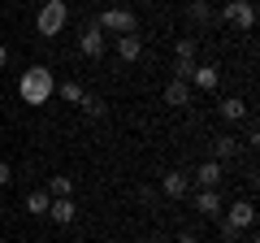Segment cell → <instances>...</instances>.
Segmentation results:
<instances>
[{"instance_id":"obj_1","label":"cell","mask_w":260,"mask_h":243,"mask_svg":"<svg viewBox=\"0 0 260 243\" xmlns=\"http://www.w3.org/2000/svg\"><path fill=\"white\" fill-rule=\"evenodd\" d=\"M52 92H56V74L48 66H30V70H22V78H18V96L26 104H48L52 100Z\"/></svg>"},{"instance_id":"obj_2","label":"cell","mask_w":260,"mask_h":243,"mask_svg":"<svg viewBox=\"0 0 260 243\" xmlns=\"http://www.w3.org/2000/svg\"><path fill=\"white\" fill-rule=\"evenodd\" d=\"M65 22H70V9H65V0H44V9H39V18H35L39 35H44V39H56V35L65 31Z\"/></svg>"},{"instance_id":"obj_3","label":"cell","mask_w":260,"mask_h":243,"mask_svg":"<svg viewBox=\"0 0 260 243\" xmlns=\"http://www.w3.org/2000/svg\"><path fill=\"white\" fill-rule=\"evenodd\" d=\"M95 26H100V35H135L139 18H135V9H104Z\"/></svg>"},{"instance_id":"obj_4","label":"cell","mask_w":260,"mask_h":243,"mask_svg":"<svg viewBox=\"0 0 260 243\" xmlns=\"http://www.w3.org/2000/svg\"><path fill=\"white\" fill-rule=\"evenodd\" d=\"M251 222H256V204H251V200H234V204L225 208V222H221V230L230 234V239H239L243 230H251Z\"/></svg>"},{"instance_id":"obj_5","label":"cell","mask_w":260,"mask_h":243,"mask_svg":"<svg viewBox=\"0 0 260 243\" xmlns=\"http://www.w3.org/2000/svg\"><path fill=\"white\" fill-rule=\"evenodd\" d=\"M221 18L230 22L234 31H251V26H256V5H251V0H225Z\"/></svg>"},{"instance_id":"obj_6","label":"cell","mask_w":260,"mask_h":243,"mask_svg":"<svg viewBox=\"0 0 260 243\" xmlns=\"http://www.w3.org/2000/svg\"><path fill=\"white\" fill-rule=\"evenodd\" d=\"M160 191H165V200H182L186 191H191V174H182V169H165V174H160Z\"/></svg>"},{"instance_id":"obj_7","label":"cell","mask_w":260,"mask_h":243,"mask_svg":"<svg viewBox=\"0 0 260 243\" xmlns=\"http://www.w3.org/2000/svg\"><path fill=\"white\" fill-rule=\"evenodd\" d=\"M221 178H225L221 161H200V169H195V187H200V191H217V187H221Z\"/></svg>"},{"instance_id":"obj_8","label":"cell","mask_w":260,"mask_h":243,"mask_svg":"<svg viewBox=\"0 0 260 243\" xmlns=\"http://www.w3.org/2000/svg\"><path fill=\"white\" fill-rule=\"evenodd\" d=\"M160 96H165L169 109H186V104H191V83H182V78H169Z\"/></svg>"},{"instance_id":"obj_9","label":"cell","mask_w":260,"mask_h":243,"mask_svg":"<svg viewBox=\"0 0 260 243\" xmlns=\"http://www.w3.org/2000/svg\"><path fill=\"white\" fill-rule=\"evenodd\" d=\"M78 52H83V56H95V61L104 56V35H100V26H95V22L78 35Z\"/></svg>"},{"instance_id":"obj_10","label":"cell","mask_w":260,"mask_h":243,"mask_svg":"<svg viewBox=\"0 0 260 243\" xmlns=\"http://www.w3.org/2000/svg\"><path fill=\"white\" fill-rule=\"evenodd\" d=\"M191 87H200V92H217V87H221V70H217V66H195Z\"/></svg>"},{"instance_id":"obj_11","label":"cell","mask_w":260,"mask_h":243,"mask_svg":"<svg viewBox=\"0 0 260 243\" xmlns=\"http://www.w3.org/2000/svg\"><path fill=\"white\" fill-rule=\"evenodd\" d=\"M48 217H52L56 226H70V222L78 217V204H74L70 196H65V200H52V204H48Z\"/></svg>"},{"instance_id":"obj_12","label":"cell","mask_w":260,"mask_h":243,"mask_svg":"<svg viewBox=\"0 0 260 243\" xmlns=\"http://www.w3.org/2000/svg\"><path fill=\"white\" fill-rule=\"evenodd\" d=\"M117 56L126 61V66H135V61L143 56V39L139 35H117Z\"/></svg>"},{"instance_id":"obj_13","label":"cell","mask_w":260,"mask_h":243,"mask_svg":"<svg viewBox=\"0 0 260 243\" xmlns=\"http://www.w3.org/2000/svg\"><path fill=\"white\" fill-rule=\"evenodd\" d=\"M217 113H221L225 122H243L247 117V100H243V96H225V100L217 104Z\"/></svg>"},{"instance_id":"obj_14","label":"cell","mask_w":260,"mask_h":243,"mask_svg":"<svg viewBox=\"0 0 260 243\" xmlns=\"http://www.w3.org/2000/svg\"><path fill=\"white\" fill-rule=\"evenodd\" d=\"M195 208H200V217H221V196L217 191H195Z\"/></svg>"},{"instance_id":"obj_15","label":"cell","mask_w":260,"mask_h":243,"mask_svg":"<svg viewBox=\"0 0 260 243\" xmlns=\"http://www.w3.org/2000/svg\"><path fill=\"white\" fill-rule=\"evenodd\" d=\"M234 152H239V139L234 135H217L213 139V161H230Z\"/></svg>"},{"instance_id":"obj_16","label":"cell","mask_w":260,"mask_h":243,"mask_svg":"<svg viewBox=\"0 0 260 243\" xmlns=\"http://www.w3.org/2000/svg\"><path fill=\"white\" fill-rule=\"evenodd\" d=\"M48 196H52V200H65V196H70V191H74V183H70V174H52V178H48Z\"/></svg>"},{"instance_id":"obj_17","label":"cell","mask_w":260,"mask_h":243,"mask_svg":"<svg viewBox=\"0 0 260 243\" xmlns=\"http://www.w3.org/2000/svg\"><path fill=\"white\" fill-rule=\"evenodd\" d=\"M48 204H52L48 191H30V196H26V213L30 217H48Z\"/></svg>"},{"instance_id":"obj_18","label":"cell","mask_w":260,"mask_h":243,"mask_svg":"<svg viewBox=\"0 0 260 243\" xmlns=\"http://www.w3.org/2000/svg\"><path fill=\"white\" fill-rule=\"evenodd\" d=\"M78 104H83V113H87V117H91V122H100L104 113H109V104H104L100 96H83V100H78Z\"/></svg>"},{"instance_id":"obj_19","label":"cell","mask_w":260,"mask_h":243,"mask_svg":"<svg viewBox=\"0 0 260 243\" xmlns=\"http://www.w3.org/2000/svg\"><path fill=\"white\" fill-rule=\"evenodd\" d=\"M52 96H61L65 104H78V100H83L87 92H83V87H78V83H56V92H52Z\"/></svg>"},{"instance_id":"obj_20","label":"cell","mask_w":260,"mask_h":243,"mask_svg":"<svg viewBox=\"0 0 260 243\" xmlns=\"http://www.w3.org/2000/svg\"><path fill=\"white\" fill-rule=\"evenodd\" d=\"M191 18H195V22H204V26H208V22H217V9L208 5V0H195V5H191Z\"/></svg>"},{"instance_id":"obj_21","label":"cell","mask_w":260,"mask_h":243,"mask_svg":"<svg viewBox=\"0 0 260 243\" xmlns=\"http://www.w3.org/2000/svg\"><path fill=\"white\" fill-rule=\"evenodd\" d=\"M174 61H195V39H178V48H174Z\"/></svg>"},{"instance_id":"obj_22","label":"cell","mask_w":260,"mask_h":243,"mask_svg":"<svg viewBox=\"0 0 260 243\" xmlns=\"http://www.w3.org/2000/svg\"><path fill=\"white\" fill-rule=\"evenodd\" d=\"M9 183H13V165H9V161H0V187H9Z\"/></svg>"},{"instance_id":"obj_23","label":"cell","mask_w":260,"mask_h":243,"mask_svg":"<svg viewBox=\"0 0 260 243\" xmlns=\"http://www.w3.org/2000/svg\"><path fill=\"white\" fill-rule=\"evenodd\" d=\"M174 243H200V234H191V230H182V234H178Z\"/></svg>"},{"instance_id":"obj_24","label":"cell","mask_w":260,"mask_h":243,"mask_svg":"<svg viewBox=\"0 0 260 243\" xmlns=\"http://www.w3.org/2000/svg\"><path fill=\"white\" fill-rule=\"evenodd\" d=\"M5 66H9V48L0 44V70H5Z\"/></svg>"},{"instance_id":"obj_25","label":"cell","mask_w":260,"mask_h":243,"mask_svg":"<svg viewBox=\"0 0 260 243\" xmlns=\"http://www.w3.org/2000/svg\"><path fill=\"white\" fill-rule=\"evenodd\" d=\"M247 243H260V239H247Z\"/></svg>"},{"instance_id":"obj_26","label":"cell","mask_w":260,"mask_h":243,"mask_svg":"<svg viewBox=\"0 0 260 243\" xmlns=\"http://www.w3.org/2000/svg\"><path fill=\"white\" fill-rule=\"evenodd\" d=\"M208 5H213V0H208Z\"/></svg>"}]
</instances>
